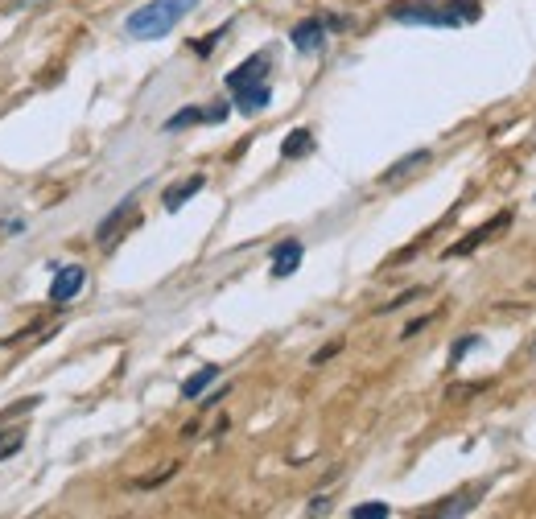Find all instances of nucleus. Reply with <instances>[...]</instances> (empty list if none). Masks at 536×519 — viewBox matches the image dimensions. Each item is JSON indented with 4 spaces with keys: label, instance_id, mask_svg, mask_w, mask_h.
<instances>
[{
    "label": "nucleus",
    "instance_id": "20e7f679",
    "mask_svg": "<svg viewBox=\"0 0 536 519\" xmlns=\"http://www.w3.org/2000/svg\"><path fill=\"white\" fill-rule=\"evenodd\" d=\"M83 276H87V272H83L79 264H66V268L54 276V285H50V301H54V305L71 301V297L83 289Z\"/></svg>",
    "mask_w": 536,
    "mask_h": 519
},
{
    "label": "nucleus",
    "instance_id": "f03ea898",
    "mask_svg": "<svg viewBox=\"0 0 536 519\" xmlns=\"http://www.w3.org/2000/svg\"><path fill=\"white\" fill-rule=\"evenodd\" d=\"M194 5H198V0H149L145 9H137L124 21V29H128V38H141V42L165 38V33H170Z\"/></svg>",
    "mask_w": 536,
    "mask_h": 519
},
{
    "label": "nucleus",
    "instance_id": "0eeeda50",
    "mask_svg": "<svg viewBox=\"0 0 536 519\" xmlns=\"http://www.w3.org/2000/svg\"><path fill=\"white\" fill-rule=\"evenodd\" d=\"M301 54H314L322 42H326V29H322V21H301L297 29H293V38H289Z\"/></svg>",
    "mask_w": 536,
    "mask_h": 519
},
{
    "label": "nucleus",
    "instance_id": "9b49d317",
    "mask_svg": "<svg viewBox=\"0 0 536 519\" xmlns=\"http://www.w3.org/2000/svg\"><path fill=\"white\" fill-rule=\"evenodd\" d=\"M310 149H314V136H310L306 128H297V132H289V136H285L281 157H306Z\"/></svg>",
    "mask_w": 536,
    "mask_h": 519
},
{
    "label": "nucleus",
    "instance_id": "4468645a",
    "mask_svg": "<svg viewBox=\"0 0 536 519\" xmlns=\"http://www.w3.org/2000/svg\"><path fill=\"white\" fill-rule=\"evenodd\" d=\"M190 124H207V108H186V112H178V116L165 120V128H170V132L190 128Z\"/></svg>",
    "mask_w": 536,
    "mask_h": 519
},
{
    "label": "nucleus",
    "instance_id": "7ed1b4c3",
    "mask_svg": "<svg viewBox=\"0 0 536 519\" xmlns=\"http://www.w3.org/2000/svg\"><path fill=\"white\" fill-rule=\"evenodd\" d=\"M264 71H268V54H252L244 66H236V71L227 75V87H231V91L256 87V83H264Z\"/></svg>",
    "mask_w": 536,
    "mask_h": 519
},
{
    "label": "nucleus",
    "instance_id": "6e6552de",
    "mask_svg": "<svg viewBox=\"0 0 536 519\" xmlns=\"http://www.w3.org/2000/svg\"><path fill=\"white\" fill-rule=\"evenodd\" d=\"M203 186H207L203 173H194V178H186V182L170 186V190H165V211H182V202H186V198H194Z\"/></svg>",
    "mask_w": 536,
    "mask_h": 519
},
{
    "label": "nucleus",
    "instance_id": "1a4fd4ad",
    "mask_svg": "<svg viewBox=\"0 0 536 519\" xmlns=\"http://www.w3.org/2000/svg\"><path fill=\"white\" fill-rule=\"evenodd\" d=\"M132 223H137V206L124 202L116 215H108V219H104V227H99V239H104V244H112V235H120V231H124V227H132Z\"/></svg>",
    "mask_w": 536,
    "mask_h": 519
},
{
    "label": "nucleus",
    "instance_id": "423d86ee",
    "mask_svg": "<svg viewBox=\"0 0 536 519\" xmlns=\"http://www.w3.org/2000/svg\"><path fill=\"white\" fill-rule=\"evenodd\" d=\"M231 95H236V108H240L244 116L264 112V108H268V99H273V91H268L264 83H256V87H240V91H231Z\"/></svg>",
    "mask_w": 536,
    "mask_h": 519
},
{
    "label": "nucleus",
    "instance_id": "f257e3e1",
    "mask_svg": "<svg viewBox=\"0 0 536 519\" xmlns=\"http://www.w3.org/2000/svg\"><path fill=\"white\" fill-rule=\"evenodd\" d=\"M479 0H396L388 9L392 21L405 25H438V29H458L479 21Z\"/></svg>",
    "mask_w": 536,
    "mask_h": 519
},
{
    "label": "nucleus",
    "instance_id": "39448f33",
    "mask_svg": "<svg viewBox=\"0 0 536 519\" xmlns=\"http://www.w3.org/2000/svg\"><path fill=\"white\" fill-rule=\"evenodd\" d=\"M508 223H512V215H499L495 223H487V227H479V231H471V235H466V239H462V244H454V248H450L446 256H466V252H475L479 244H487V239H491V235H499V231H504Z\"/></svg>",
    "mask_w": 536,
    "mask_h": 519
},
{
    "label": "nucleus",
    "instance_id": "ddd939ff",
    "mask_svg": "<svg viewBox=\"0 0 536 519\" xmlns=\"http://www.w3.org/2000/svg\"><path fill=\"white\" fill-rule=\"evenodd\" d=\"M425 161H429V153H413V157H405V161H396V165L384 173V178H388V182H396V178H409V173H413V169H421Z\"/></svg>",
    "mask_w": 536,
    "mask_h": 519
},
{
    "label": "nucleus",
    "instance_id": "f3484780",
    "mask_svg": "<svg viewBox=\"0 0 536 519\" xmlns=\"http://www.w3.org/2000/svg\"><path fill=\"white\" fill-rule=\"evenodd\" d=\"M475 342H479V338H475V334H466V338H462V342H458V346H454V363H458V359H462V355H466V351H471V346H475Z\"/></svg>",
    "mask_w": 536,
    "mask_h": 519
},
{
    "label": "nucleus",
    "instance_id": "2eb2a0df",
    "mask_svg": "<svg viewBox=\"0 0 536 519\" xmlns=\"http://www.w3.org/2000/svg\"><path fill=\"white\" fill-rule=\"evenodd\" d=\"M21 445H25V433L21 429H5V433H0V462L21 454Z\"/></svg>",
    "mask_w": 536,
    "mask_h": 519
},
{
    "label": "nucleus",
    "instance_id": "9d476101",
    "mask_svg": "<svg viewBox=\"0 0 536 519\" xmlns=\"http://www.w3.org/2000/svg\"><path fill=\"white\" fill-rule=\"evenodd\" d=\"M297 264H301V244H297V239H289V244H281L273 252V276H293Z\"/></svg>",
    "mask_w": 536,
    "mask_h": 519
},
{
    "label": "nucleus",
    "instance_id": "dca6fc26",
    "mask_svg": "<svg viewBox=\"0 0 536 519\" xmlns=\"http://www.w3.org/2000/svg\"><path fill=\"white\" fill-rule=\"evenodd\" d=\"M351 515H355V519H384V515H388V503H359Z\"/></svg>",
    "mask_w": 536,
    "mask_h": 519
},
{
    "label": "nucleus",
    "instance_id": "f8f14e48",
    "mask_svg": "<svg viewBox=\"0 0 536 519\" xmlns=\"http://www.w3.org/2000/svg\"><path fill=\"white\" fill-rule=\"evenodd\" d=\"M215 375H219L215 367H203V371H198V375H190L186 384H182V396H186V400H198V396H203V392H207V388L215 384Z\"/></svg>",
    "mask_w": 536,
    "mask_h": 519
}]
</instances>
